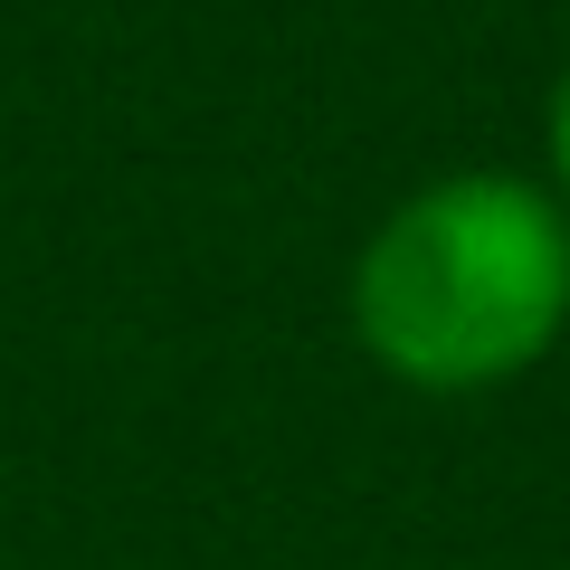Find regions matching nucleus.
<instances>
[{"mask_svg":"<svg viewBox=\"0 0 570 570\" xmlns=\"http://www.w3.org/2000/svg\"><path fill=\"white\" fill-rule=\"evenodd\" d=\"M570 333V209L523 171H448L352 247V343L419 400L504 390Z\"/></svg>","mask_w":570,"mask_h":570,"instance_id":"1","label":"nucleus"},{"mask_svg":"<svg viewBox=\"0 0 570 570\" xmlns=\"http://www.w3.org/2000/svg\"><path fill=\"white\" fill-rule=\"evenodd\" d=\"M542 171H551V200L570 209V58L551 77V105H542Z\"/></svg>","mask_w":570,"mask_h":570,"instance_id":"2","label":"nucleus"}]
</instances>
